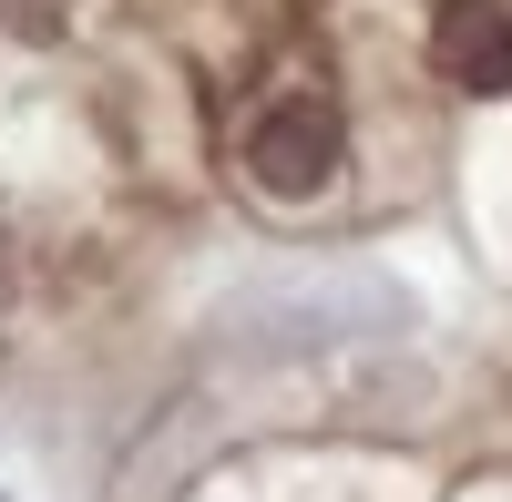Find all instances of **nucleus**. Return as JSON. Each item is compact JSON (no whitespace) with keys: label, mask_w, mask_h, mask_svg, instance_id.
Masks as SVG:
<instances>
[{"label":"nucleus","mask_w":512,"mask_h":502,"mask_svg":"<svg viewBox=\"0 0 512 502\" xmlns=\"http://www.w3.org/2000/svg\"><path fill=\"white\" fill-rule=\"evenodd\" d=\"M226 339L256 359H287V349H338V339H379V328H410V298L390 277H349V267H318V277H256L226 298Z\"/></svg>","instance_id":"obj_1"},{"label":"nucleus","mask_w":512,"mask_h":502,"mask_svg":"<svg viewBox=\"0 0 512 502\" xmlns=\"http://www.w3.org/2000/svg\"><path fill=\"white\" fill-rule=\"evenodd\" d=\"M246 175L267 185V195H318L338 175V113L308 103V93H287L246 123Z\"/></svg>","instance_id":"obj_2"},{"label":"nucleus","mask_w":512,"mask_h":502,"mask_svg":"<svg viewBox=\"0 0 512 502\" xmlns=\"http://www.w3.org/2000/svg\"><path fill=\"white\" fill-rule=\"evenodd\" d=\"M431 62L461 82V93H512V11L502 0H441Z\"/></svg>","instance_id":"obj_3"}]
</instances>
